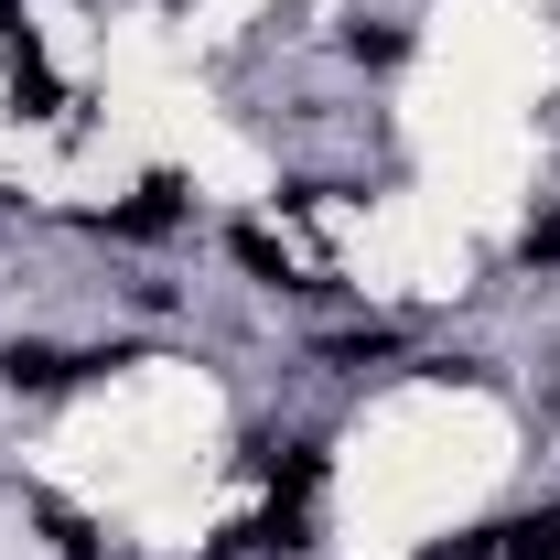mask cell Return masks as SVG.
I'll return each mask as SVG.
<instances>
[{
    "label": "cell",
    "mask_w": 560,
    "mask_h": 560,
    "mask_svg": "<svg viewBox=\"0 0 560 560\" xmlns=\"http://www.w3.org/2000/svg\"><path fill=\"white\" fill-rule=\"evenodd\" d=\"M55 377H75V355H55V346H11V388H55Z\"/></svg>",
    "instance_id": "cell-1"
},
{
    "label": "cell",
    "mask_w": 560,
    "mask_h": 560,
    "mask_svg": "<svg viewBox=\"0 0 560 560\" xmlns=\"http://www.w3.org/2000/svg\"><path fill=\"white\" fill-rule=\"evenodd\" d=\"M119 226H130V237H162V226H173V184H140V206H119Z\"/></svg>",
    "instance_id": "cell-2"
},
{
    "label": "cell",
    "mask_w": 560,
    "mask_h": 560,
    "mask_svg": "<svg viewBox=\"0 0 560 560\" xmlns=\"http://www.w3.org/2000/svg\"><path fill=\"white\" fill-rule=\"evenodd\" d=\"M506 560H560V506L528 517V528H506Z\"/></svg>",
    "instance_id": "cell-3"
},
{
    "label": "cell",
    "mask_w": 560,
    "mask_h": 560,
    "mask_svg": "<svg viewBox=\"0 0 560 560\" xmlns=\"http://www.w3.org/2000/svg\"><path fill=\"white\" fill-rule=\"evenodd\" d=\"M486 539H495V528H464V539H431L420 560H486Z\"/></svg>",
    "instance_id": "cell-4"
},
{
    "label": "cell",
    "mask_w": 560,
    "mask_h": 560,
    "mask_svg": "<svg viewBox=\"0 0 560 560\" xmlns=\"http://www.w3.org/2000/svg\"><path fill=\"white\" fill-rule=\"evenodd\" d=\"M0 22H11V0H0Z\"/></svg>",
    "instance_id": "cell-5"
}]
</instances>
